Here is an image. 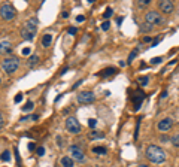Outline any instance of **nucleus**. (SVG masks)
Returning a JSON list of instances; mask_svg holds the SVG:
<instances>
[{
    "mask_svg": "<svg viewBox=\"0 0 179 167\" xmlns=\"http://www.w3.org/2000/svg\"><path fill=\"white\" fill-rule=\"evenodd\" d=\"M70 155H72L76 161H84L85 160V154H84V151L81 149V148H78L76 145L70 146Z\"/></svg>",
    "mask_w": 179,
    "mask_h": 167,
    "instance_id": "0eeeda50",
    "label": "nucleus"
},
{
    "mask_svg": "<svg viewBox=\"0 0 179 167\" xmlns=\"http://www.w3.org/2000/svg\"><path fill=\"white\" fill-rule=\"evenodd\" d=\"M31 120H37V115H31V116H24V118H21V121H31Z\"/></svg>",
    "mask_w": 179,
    "mask_h": 167,
    "instance_id": "b1692460",
    "label": "nucleus"
},
{
    "mask_svg": "<svg viewBox=\"0 0 179 167\" xmlns=\"http://www.w3.org/2000/svg\"><path fill=\"white\" fill-rule=\"evenodd\" d=\"M9 158H11V154H9V151H5V152H3V155H2V160L9 161Z\"/></svg>",
    "mask_w": 179,
    "mask_h": 167,
    "instance_id": "5701e85b",
    "label": "nucleus"
},
{
    "mask_svg": "<svg viewBox=\"0 0 179 167\" xmlns=\"http://www.w3.org/2000/svg\"><path fill=\"white\" fill-rule=\"evenodd\" d=\"M18 66H20V63H18L17 58H5L2 61V67H3V70L6 73H14L15 70L18 69Z\"/></svg>",
    "mask_w": 179,
    "mask_h": 167,
    "instance_id": "f03ea898",
    "label": "nucleus"
},
{
    "mask_svg": "<svg viewBox=\"0 0 179 167\" xmlns=\"http://www.w3.org/2000/svg\"><path fill=\"white\" fill-rule=\"evenodd\" d=\"M26 30H28L30 33H36V30H37V21L35 20V18H30V20L26 22V27H24Z\"/></svg>",
    "mask_w": 179,
    "mask_h": 167,
    "instance_id": "9d476101",
    "label": "nucleus"
},
{
    "mask_svg": "<svg viewBox=\"0 0 179 167\" xmlns=\"http://www.w3.org/2000/svg\"><path fill=\"white\" fill-rule=\"evenodd\" d=\"M51 40H52V36H51V34H45V36L42 37V45H43V47H49V45H51Z\"/></svg>",
    "mask_w": 179,
    "mask_h": 167,
    "instance_id": "ddd939ff",
    "label": "nucleus"
},
{
    "mask_svg": "<svg viewBox=\"0 0 179 167\" xmlns=\"http://www.w3.org/2000/svg\"><path fill=\"white\" fill-rule=\"evenodd\" d=\"M138 167H149V166H146V164H139Z\"/></svg>",
    "mask_w": 179,
    "mask_h": 167,
    "instance_id": "4c0bfd02",
    "label": "nucleus"
},
{
    "mask_svg": "<svg viewBox=\"0 0 179 167\" xmlns=\"http://www.w3.org/2000/svg\"><path fill=\"white\" fill-rule=\"evenodd\" d=\"M35 148H36L35 143H30V145H28V149H30V151H35Z\"/></svg>",
    "mask_w": 179,
    "mask_h": 167,
    "instance_id": "72a5a7b5",
    "label": "nucleus"
},
{
    "mask_svg": "<svg viewBox=\"0 0 179 167\" xmlns=\"http://www.w3.org/2000/svg\"><path fill=\"white\" fill-rule=\"evenodd\" d=\"M15 103H20V101H22V94H17L15 96V99H14Z\"/></svg>",
    "mask_w": 179,
    "mask_h": 167,
    "instance_id": "a878e982",
    "label": "nucleus"
},
{
    "mask_svg": "<svg viewBox=\"0 0 179 167\" xmlns=\"http://www.w3.org/2000/svg\"><path fill=\"white\" fill-rule=\"evenodd\" d=\"M138 82L140 84V85H146V84L149 82V79H148L146 76H142V78H139V79H138Z\"/></svg>",
    "mask_w": 179,
    "mask_h": 167,
    "instance_id": "aec40b11",
    "label": "nucleus"
},
{
    "mask_svg": "<svg viewBox=\"0 0 179 167\" xmlns=\"http://www.w3.org/2000/svg\"><path fill=\"white\" fill-rule=\"evenodd\" d=\"M3 125V116H2V114H0V127Z\"/></svg>",
    "mask_w": 179,
    "mask_h": 167,
    "instance_id": "e433bc0d",
    "label": "nucleus"
},
{
    "mask_svg": "<svg viewBox=\"0 0 179 167\" xmlns=\"http://www.w3.org/2000/svg\"><path fill=\"white\" fill-rule=\"evenodd\" d=\"M160 9H161L164 13H170L173 11V2H170V0L161 2V3H160Z\"/></svg>",
    "mask_w": 179,
    "mask_h": 167,
    "instance_id": "1a4fd4ad",
    "label": "nucleus"
},
{
    "mask_svg": "<svg viewBox=\"0 0 179 167\" xmlns=\"http://www.w3.org/2000/svg\"><path fill=\"white\" fill-rule=\"evenodd\" d=\"M90 139H103V133L93 131V133H90Z\"/></svg>",
    "mask_w": 179,
    "mask_h": 167,
    "instance_id": "dca6fc26",
    "label": "nucleus"
},
{
    "mask_svg": "<svg viewBox=\"0 0 179 167\" xmlns=\"http://www.w3.org/2000/svg\"><path fill=\"white\" fill-rule=\"evenodd\" d=\"M9 52H12V45H11V42L2 40V42H0V54H9Z\"/></svg>",
    "mask_w": 179,
    "mask_h": 167,
    "instance_id": "9b49d317",
    "label": "nucleus"
},
{
    "mask_svg": "<svg viewBox=\"0 0 179 167\" xmlns=\"http://www.w3.org/2000/svg\"><path fill=\"white\" fill-rule=\"evenodd\" d=\"M0 82H2V81H0Z\"/></svg>",
    "mask_w": 179,
    "mask_h": 167,
    "instance_id": "58836bf2",
    "label": "nucleus"
},
{
    "mask_svg": "<svg viewBox=\"0 0 179 167\" xmlns=\"http://www.w3.org/2000/svg\"><path fill=\"white\" fill-rule=\"evenodd\" d=\"M140 30H142V32H148V30H151V26H148V24H142Z\"/></svg>",
    "mask_w": 179,
    "mask_h": 167,
    "instance_id": "bb28decb",
    "label": "nucleus"
},
{
    "mask_svg": "<svg viewBox=\"0 0 179 167\" xmlns=\"http://www.w3.org/2000/svg\"><path fill=\"white\" fill-rule=\"evenodd\" d=\"M66 130H67L69 133H72V134L79 133V131H81V125H79L78 120L73 118V116L67 118V120H66Z\"/></svg>",
    "mask_w": 179,
    "mask_h": 167,
    "instance_id": "39448f33",
    "label": "nucleus"
},
{
    "mask_svg": "<svg viewBox=\"0 0 179 167\" xmlns=\"http://www.w3.org/2000/svg\"><path fill=\"white\" fill-rule=\"evenodd\" d=\"M69 33H70V34H75V33H76V28H75V27L69 28Z\"/></svg>",
    "mask_w": 179,
    "mask_h": 167,
    "instance_id": "c9c22d12",
    "label": "nucleus"
},
{
    "mask_svg": "<svg viewBox=\"0 0 179 167\" xmlns=\"http://www.w3.org/2000/svg\"><path fill=\"white\" fill-rule=\"evenodd\" d=\"M109 21H104L103 24H102V28H103V30H109Z\"/></svg>",
    "mask_w": 179,
    "mask_h": 167,
    "instance_id": "cd10ccee",
    "label": "nucleus"
},
{
    "mask_svg": "<svg viewBox=\"0 0 179 167\" xmlns=\"http://www.w3.org/2000/svg\"><path fill=\"white\" fill-rule=\"evenodd\" d=\"M110 15H112V7H106V11H104V13H103V17L108 20Z\"/></svg>",
    "mask_w": 179,
    "mask_h": 167,
    "instance_id": "4be33fe9",
    "label": "nucleus"
},
{
    "mask_svg": "<svg viewBox=\"0 0 179 167\" xmlns=\"http://www.w3.org/2000/svg\"><path fill=\"white\" fill-rule=\"evenodd\" d=\"M37 61H39V57L37 55H31L30 60H28V66H35V64H37Z\"/></svg>",
    "mask_w": 179,
    "mask_h": 167,
    "instance_id": "a211bd4d",
    "label": "nucleus"
},
{
    "mask_svg": "<svg viewBox=\"0 0 179 167\" xmlns=\"http://www.w3.org/2000/svg\"><path fill=\"white\" fill-rule=\"evenodd\" d=\"M96 124H97L96 120H90V121H88V125H90V127H96Z\"/></svg>",
    "mask_w": 179,
    "mask_h": 167,
    "instance_id": "c756f323",
    "label": "nucleus"
},
{
    "mask_svg": "<svg viewBox=\"0 0 179 167\" xmlns=\"http://www.w3.org/2000/svg\"><path fill=\"white\" fill-rule=\"evenodd\" d=\"M0 15H2V18L3 20H12L15 17V9L12 7V5H9V3H5V5H2L0 6Z\"/></svg>",
    "mask_w": 179,
    "mask_h": 167,
    "instance_id": "7ed1b4c3",
    "label": "nucleus"
},
{
    "mask_svg": "<svg viewBox=\"0 0 179 167\" xmlns=\"http://www.w3.org/2000/svg\"><path fill=\"white\" fill-rule=\"evenodd\" d=\"M61 166L63 167H73V160L70 157H63L61 158Z\"/></svg>",
    "mask_w": 179,
    "mask_h": 167,
    "instance_id": "f8f14e48",
    "label": "nucleus"
},
{
    "mask_svg": "<svg viewBox=\"0 0 179 167\" xmlns=\"http://www.w3.org/2000/svg\"><path fill=\"white\" fill-rule=\"evenodd\" d=\"M161 61H163L161 57H154V58L151 60V63H152V64H158V63H161Z\"/></svg>",
    "mask_w": 179,
    "mask_h": 167,
    "instance_id": "393cba45",
    "label": "nucleus"
},
{
    "mask_svg": "<svg viewBox=\"0 0 179 167\" xmlns=\"http://www.w3.org/2000/svg\"><path fill=\"white\" fill-rule=\"evenodd\" d=\"M172 125H173V121L170 120V118H164V120H161L158 122V130L160 131H167V130H170L172 128Z\"/></svg>",
    "mask_w": 179,
    "mask_h": 167,
    "instance_id": "6e6552de",
    "label": "nucleus"
},
{
    "mask_svg": "<svg viewBox=\"0 0 179 167\" xmlns=\"http://www.w3.org/2000/svg\"><path fill=\"white\" fill-rule=\"evenodd\" d=\"M31 109H33V103H31V101H27V103L22 106V111H24V112H28V111H31Z\"/></svg>",
    "mask_w": 179,
    "mask_h": 167,
    "instance_id": "6ab92c4d",
    "label": "nucleus"
},
{
    "mask_svg": "<svg viewBox=\"0 0 179 167\" xmlns=\"http://www.w3.org/2000/svg\"><path fill=\"white\" fill-rule=\"evenodd\" d=\"M146 158L155 164H160V163H164L166 161V154L164 151L161 149L157 145H149L146 148Z\"/></svg>",
    "mask_w": 179,
    "mask_h": 167,
    "instance_id": "f257e3e1",
    "label": "nucleus"
},
{
    "mask_svg": "<svg viewBox=\"0 0 179 167\" xmlns=\"http://www.w3.org/2000/svg\"><path fill=\"white\" fill-rule=\"evenodd\" d=\"M140 5H149V0H139Z\"/></svg>",
    "mask_w": 179,
    "mask_h": 167,
    "instance_id": "f704fd0d",
    "label": "nucleus"
},
{
    "mask_svg": "<svg viewBox=\"0 0 179 167\" xmlns=\"http://www.w3.org/2000/svg\"><path fill=\"white\" fill-rule=\"evenodd\" d=\"M145 21H146V24H149V26H158L163 22V18H161V15L158 12H155V11H151V12H148L145 15Z\"/></svg>",
    "mask_w": 179,
    "mask_h": 167,
    "instance_id": "20e7f679",
    "label": "nucleus"
},
{
    "mask_svg": "<svg viewBox=\"0 0 179 167\" xmlns=\"http://www.w3.org/2000/svg\"><path fill=\"white\" fill-rule=\"evenodd\" d=\"M93 101H94V94L91 91H82L78 94V103L87 105V103H93Z\"/></svg>",
    "mask_w": 179,
    "mask_h": 167,
    "instance_id": "423d86ee",
    "label": "nucleus"
},
{
    "mask_svg": "<svg viewBox=\"0 0 179 167\" xmlns=\"http://www.w3.org/2000/svg\"><path fill=\"white\" fill-rule=\"evenodd\" d=\"M93 152H94V154H106V148L96 146V148H93Z\"/></svg>",
    "mask_w": 179,
    "mask_h": 167,
    "instance_id": "f3484780",
    "label": "nucleus"
},
{
    "mask_svg": "<svg viewBox=\"0 0 179 167\" xmlns=\"http://www.w3.org/2000/svg\"><path fill=\"white\" fill-rule=\"evenodd\" d=\"M21 34H22V37H24L26 40H31V39H33V36H35V34L30 33V32L26 30V28H22V30H21Z\"/></svg>",
    "mask_w": 179,
    "mask_h": 167,
    "instance_id": "4468645a",
    "label": "nucleus"
},
{
    "mask_svg": "<svg viewBox=\"0 0 179 167\" xmlns=\"http://www.w3.org/2000/svg\"><path fill=\"white\" fill-rule=\"evenodd\" d=\"M136 52H138V49H134V51L130 54V57H128V61H131L133 58H134V57H136Z\"/></svg>",
    "mask_w": 179,
    "mask_h": 167,
    "instance_id": "7c9ffc66",
    "label": "nucleus"
},
{
    "mask_svg": "<svg viewBox=\"0 0 179 167\" xmlns=\"http://www.w3.org/2000/svg\"><path fill=\"white\" fill-rule=\"evenodd\" d=\"M172 143L176 148H179V134H176V136H173L172 137Z\"/></svg>",
    "mask_w": 179,
    "mask_h": 167,
    "instance_id": "412c9836",
    "label": "nucleus"
},
{
    "mask_svg": "<svg viewBox=\"0 0 179 167\" xmlns=\"http://www.w3.org/2000/svg\"><path fill=\"white\" fill-rule=\"evenodd\" d=\"M114 73H115V69H114V67H108V69H104V70L100 72L102 76H109V75H114Z\"/></svg>",
    "mask_w": 179,
    "mask_h": 167,
    "instance_id": "2eb2a0df",
    "label": "nucleus"
},
{
    "mask_svg": "<svg viewBox=\"0 0 179 167\" xmlns=\"http://www.w3.org/2000/svg\"><path fill=\"white\" fill-rule=\"evenodd\" d=\"M30 54V48H22V55H28Z\"/></svg>",
    "mask_w": 179,
    "mask_h": 167,
    "instance_id": "2f4dec72",
    "label": "nucleus"
},
{
    "mask_svg": "<svg viewBox=\"0 0 179 167\" xmlns=\"http://www.w3.org/2000/svg\"><path fill=\"white\" fill-rule=\"evenodd\" d=\"M43 154H45V149H43V146H39V148H37V155H41V157H42Z\"/></svg>",
    "mask_w": 179,
    "mask_h": 167,
    "instance_id": "c85d7f7f",
    "label": "nucleus"
},
{
    "mask_svg": "<svg viewBox=\"0 0 179 167\" xmlns=\"http://www.w3.org/2000/svg\"><path fill=\"white\" fill-rule=\"evenodd\" d=\"M84 20H85V18H84L82 15H79V17H76V21H78V22H82Z\"/></svg>",
    "mask_w": 179,
    "mask_h": 167,
    "instance_id": "473e14b6",
    "label": "nucleus"
}]
</instances>
